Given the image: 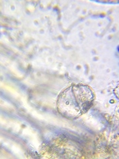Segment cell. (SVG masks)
<instances>
[{"label": "cell", "instance_id": "6da1fadb", "mask_svg": "<svg viewBox=\"0 0 119 159\" xmlns=\"http://www.w3.org/2000/svg\"><path fill=\"white\" fill-rule=\"evenodd\" d=\"M94 95L86 86H73L59 97V112L69 118L79 117L86 112L92 106Z\"/></svg>", "mask_w": 119, "mask_h": 159}]
</instances>
